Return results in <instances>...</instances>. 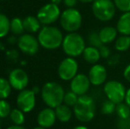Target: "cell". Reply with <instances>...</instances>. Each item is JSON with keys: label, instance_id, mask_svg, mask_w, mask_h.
<instances>
[{"label": "cell", "instance_id": "obj_38", "mask_svg": "<svg viewBox=\"0 0 130 129\" xmlns=\"http://www.w3.org/2000/svg\"><path fill=\"white\" fill-rule=\"evenodd\" d=\"M8 43L9 44H15L18 43V39L16 38L15 35H12L8 38Z\"/></svg>", "mask_w": 130, "mask_h": 129}, {"label": "cell", "instance_id": "obj_42", "mask_svg": "<svg viewBox=\"0 0 130 129\" xmlns=\"http://www.w3.org/2000/svg\"><path fill=\"white\" fill-rule=\"evenodd\" d=\"M80 1V3H83V4H89V3H93L94 0H78Z\"/></svg>", "mask_w": 130, "mask_h": 129}, {"label": "cell", "instance_id": "obj_19", "mask_svg": "<svg viewBox=\"0 0 130 129\" xmlns=\"http://www.w3.org/2000/svg\"><path fill=\"white\" fill-rule=\"evenodd\" d=\"M55 113H56L57 119L62 123H67L72 118V110L70 107L66 105L65 103L58 105L55 108Z\"/></svg>", "mask_w": 130, "mask_h": 129}, {"label": "cell", "instance_id": "obj_45", "mask_svg": "<svg viewBox=\"0 0 130 129\" xmlns=\"http://www.w3.org/2000/svg\"><path fill=\"white\" fill-rule=\"evenodd\" d=\"M33 129H47V128H44V127H42V126H36V127H34Z\"/></svg>", "mask_w": 130, "mask_h": 129}, {"label": "cell", "instance_id": "obj_25", "mask_svg": "<svg viewBox=\"0 0 130 129\" xmlns=\"http://www.w3.org/2000/svg\"><path fill=\"white\" fill-rule=\"evenodd\" d=\"M10 118L14 125L21 126L25 122V115L24 112L20 109H12L10 114Z\"/></svg>", "mask_w": 130, "mask_h": 129}, {"label": "cell", "instance_id": "obj_5", "mask_svg": "<svg viewBox=\"0 0 130 129\" xmlns=\"http://www.w3.org/2000/svg\"><path fill=\"white\" fill-rule=\"evenodd\" d=\"M60 25L65 31L68 33L77 32L82 24L80 12L75 8H67L60 15Z\"/></svg>", "mask_w": 130, "mask_h": 129}, {"label": "cell", "instance_id": "obj_15", "mask_svg": "<svg viewBox=\"0 0 130 129\" xmlns=\"http://www.w3.org/2000/svg\"><path fill=\"white\" fill-rule=\"evenodd\" d=\"M57 120L55 110L50 107L44 108L38 113L37 115V124L39 126L44 128L52 127Z\"/></svg>", "mask_w": 130, "mask_h": 129}, {"label": "cell", "instance_id": "obj_1", "mask_svg": "<svg viewBox=\"0 0 130 129\" xmlns=\"http://www.w3.org/2000/svg\"><path fill=\"white\" fill-rule=\"evenodd\" d=\"M65 94L63 87L55 81L46 82L41 89V96L43 103L52 109L63 103Z\"/></svg>", "mask_w": 130, "mask_h": 129}, {"label": "cell", "instance_id": "obj_31", "mask_svg": "<svg viewBox=\"0 0 130 129\" xmlns=\"http://www.w3.org/2000/svg\"><path fill=\"white\" fill-rule=\"evenodd\" d=\"M118 10L122 12H130V0H113Z\"/></svg>", "mask_w": 130, "mask_h": 129}, {"label": "cell", "instance_id": "obj_47", "mask_svg": "<svg viewBox=\"0 0 130 129\" xmlns=\"http://www.w3.org/2000/svg\"><path fill=\"white\" fill-rule=\"evenodd\" d=\"M0 1H4V0H0Z\"/></svg>", "mask_w": 130, "mask_h": 129}, {"label": "cell", "instance_id": "obj_23", "mask_svg": "<svg viewBox=\"0 0 130 129\" xmlns=\"http://www.w3.org/2000/svg\"><path fill=\"white\" fill-rule=\"evenodd\" d=\"M12 88L8 80L0 77V99H6L10 96Z\"/></svg>", "mask_w": 130, "mask_h": 129}, {"label": "cell", "instance_id": "obj_21", "mask_svg": "<svg viewBox=\"0 0 130 129\" xmlns=\"http://www.w3.org/2000/svg\"><path fill=\"white\" fill-rule=\"evenodd\" d=\"M114 48L116 50L120 52L127 51L130 48V36L121 34L120 36L117 37V39L115 40Z\"/></svg>", "mask_w": 130, "mask_h": 129}, {"label": "cell", "instance_id": "obj_9", "mask_svg": "<svg viewBox=\"0 0 130 129\" xmlns=\"http://www.w3.org/2000/svg\"><path fill=\"white\" fill-rule=\"evenodd\" d=\"M78 62L74 58H66L58 65V74L62 81H71L78 74Z\"/></svg>", "mask_w": 130, "mask_h": 129}, {"label": "cell", "instance_id": "obj_20", "mask_svg": "<svg viewBox=\"0 0 130 129\" xmlns=\"http://www.w3.org/2000/svg\"><path fill=\"white\" fill-rule=\"evenodd\" d=\"M23 25H24V29L29 33H36L38 32L41 28V22L37 17H34L32 15L27 16L23 20Z\"/></svg>", "mask_w": 130, "mask_h": 129}, {"label": "cell", "instance_id": "obj_46", "mask_svg": "<svg viewBox=\"0 0 130 129\" xmlns=\"http://www.w3.org/2000/svg\"><path fill=\"white\" fill-rule=\"evenodd\" d=\"M0 129H2V128H1V125H0Z\"/></svg>", "mask_w": 130, "mask_h": 129}, {"label": "cell", "instance_id": "obj_34", "mask_svg": "<svg viewBox=\"0 0 130 129\" xmlns=\"http://www.w3.org/2000/svg\"><path fill=\"white\" fill-rule=\"evenodd\" d=\"M107 63L109 64V65H116L119 64L120 62V56L119 55H115L112 57H110L109 59H107Z\"/></svg>", "mask_w": 130, "mask_h": 129}, {"label": "cell", "instance_id": "obj_16", "mask_svg": "<svg viewBox=\"0 0 130 129\" xmlns=\"http://www.w3.org/2000/svg\"><path fill=\"white\" fill-rule=\"evenodd\" d=\"M117 33H118L117 28L111 26H106L101 28L98 34H99V37L102 43L103 44H109L117 39Z\"/></svg>", "mask_w": 130, "mask_h": 129}, {"label": "cell", "instance_id": "obj_6", "mask_svg": "<svg viewBox=\"0 0 130 129\" xmlns=\"http://www.w3.org/2000/svg\"><path fill=\"white\" fill-rule=\"evenodd\" d=\"M92 12L98 21L106 22L114 17L116 6L112 0H94Z\"/></svg>", "mask_w": 130, "mask_h": 129}, {"label": "cell", "instance_id": "obj_12", "mask_svg": "<svg viewBox=\"0 0 130 129\" xmlns=\"http://www.w3.org/2000/svg\"><path fill=\"white\" fill-rule=\"evenodd\" d=\"M8 81L12 88L18 91L26 89V87L28 84V75L23 69L15 68L12 70L9 73Z\"/></svg>", "mask_w": 130, "mask_h": 129}, {"label": "cell", "instance_id": "obj_44", "mask_svg": "<svg viewBox=\"0 0 130 129\" xmlns=\"http://www.w3.org/2000/svg\"><path fill=\"white\" fill-rule=\"evenodd\" d=\"M72 129H89V128L85 126H75V127H74Z\"/></svg>", "mask_w": 130, "mask_h": 129}, {"label": "cell", "instance_id": "obj_43", "mask_svg": "<svg viewBox=\"0 0 130 129\" xmlns=\"http://www.w3.org/2000/svg\"><path fill=\"white\" fill-rule=\"evenodd\" d=\"M52 1V4H55V5H58L60 3H61L63 0H51Z\"/></svg>", "mask_w": 130, "mask_h": 129}, {"label": "cell", "instance_id": "obj_17", "mask_svg": "<svg viewBox=\"0 0 130 129\" xmlns=\"http://www.w3.org/2000/svg\"><path fill=\"white\" fill-rule=\"evenodd\" d=\"M116 28L120 34L130 36V12H123L119 18Z\"/></svg>", "mask_w": 130, "mask_h": 129}, {"label": "cell", "instance_id": "obj_4", "mask_svg": "<svg viewBox=\"0 0 130 129\" xmlns=\"http://www.w3.org/2000/svg\"><path fill=\"white\" fill-rule=\"evenodd\" d=\"M85 48V40L82 34H78L77 32L68 33L67 35L64 36L62 49L68 57L76 58L82 55Z\"/></svg>", "mask_w": 130, "mask_h": 129}, {"label": "cell", "instance_id": "obj_3", "mask_svg": "<svg viewBox=\"0 0 130 129\" xmlns=\"http://www.w3.org/2000/svg\"><path fill=\"white\" fill-rule=\"evenodd\" d=\"M96 113L94 99L87 95L79 97L78 102L74 106V114L80 122L88 123L91 121Z\"/></svg>", "mask_w": 130, "mask_h": 129}, {"label": "cell", "instance_id": "obj_8", "mask_svg": "<svg viewBox=\"0 0 130 129\" xmlns=\"http://www.w3.org/2000/svg\"><path fill=\"white\" fill-rule=\"evenodd\" d=\"M60 15L61 13H60L58 5L50 3L46 4L39 9L36 17L39 20L41 24L44 26H50L59 19Z\"/></svg>", "mask_w": 130, "mask_h": 129}, {"label": "cell", "instance_id": "obj_18", "mask_svg": "<svg viewBox=\"0 0 130 129\" xmlns=\"http://www.w3.org/2000/svg\"><path fill=\"white\" fill-rule=\"evenodd\" d=\"M82 57H83L84 60L86 62L95 65L99 61L101 56H100L99 50L98 48L92 46H88L84 50L83 53H82Z\"/></svg>", "mask_w": 130, "mask_h": 129}, {"label": "cell", "instance_id": "obj_35", "mask_svg": "<svg viewBox=\"0 0 130 129\" xmlns=\"http://www.w3.org/2000/svg\"><path fill=\"white\" fill-rule=\"evenodd\" d=\"M63 2L67 8H74L77 5L78 0H63Z\"/></svg>", "mask_w": 130, "mask_h": 129}, {"label": "cell", "instance_id": "obj_28", "mask_svg": "<svg viewBox=\"0 0 130 129\" xmlns=\"http://www.w3.org/2000/svg\"><path fill=\"white\" fill-rule=\"evenodd\" d=\"M88 41H89V46L96 47V48H98V49L103 45L101 40H100L99 34L96 31H92L89 33V36H88Z\"/></svg>", "mask_w": 130, "mask_h": 129}, {"label": "cell", "instance_id": "obj_33", "mask_svg": "<svg viewBox=\"0 0 130 129\" xmlns=\"http://www.w3.org/2000/svg\"><path fill=\"white\" fill-rule=\"evenodd\" d=\"M98 50H99L101 58H103V59H109L111 57V50L105 44H103L101 47H99Z\"/></svg>", "mask_w": 130, "mask_h": 129}, {"label": "cell", "instance_id": "obj_10", "mask_svg": "<svg viewBox=\"0 0 130 129\" xmlns=\"http://www.w3.org/2000/svg\"><path fill=\"white\" fill-rule=\"evenodd\" d=\"M36 94L32 89H24L20 91L16 98L18 109L24 113L30 112L36 106Z\"/></svg>", "mask_w": 130, "mask_h": 129}, {"label": "cell", "instance_id": "obj_22", "mask_svg": "<svg viewBox=\"0 0 130 129\" xmlns=\"http://www.w3.org/2000/svg\"><path fill=\"white\" fill-rule=\"evenodd\" d=\"M11 28V21L6 15L4 13H0V38L5 37Z\"/></svg>", "mask_w": 130, "mask_h": 129}, {"label": "cell", "instance_id": "obj_27", "mask_svg": "<svg viewBox=\"0 0 130 129\" xmlns=\"http://www.w3.org/2000/svg\"><path fill=\"white\" fill-rule=\"evenodd\" d=\"M78 99H79V96L70 90V91L67 92V93L65 94L63 103L69 107H74V105L77 103Z\"/></svg>", "mask_w": 130, "mask_h": 129}, {"label": "cell", "instance_id": "obj_7", "mask_svg": "<svg viewBox=\"0 0 130 129\" xmlns=\"http://www.w3.org/2000/svg\"><path fill=\"white\" fill-rule=\"evenodd\" d=\"M104 92L108 100H111L115 104H119L125 101L127 90L120 81H108L104 86Z\"/></svg>", "mask_w": 130, "mask_h": 129}, {"label": "cell", "instance_id": "obj_39", "mask_svg": "<svg viewBox=\"0 0 130 129\" xmlns=\"http://www.w3.org/2000/svg\"><path fill=\"white\" fill-rule=\"evenodd\" d=\"M125 103L130 107V88L127 90V93H126L125 97Z\"/></svg>", "mask_w": 130, "mask_h": 129}, {"label": "cell", "instance_id": "obj_29", "mask_svg": "<svg viewBox=\"0 0 130 129\" xmlns=\"http://www.w3.org/2000/svg\"><path fill=\"white\" fill-rule=\"evenodd\" d=\"M12 108L5 99H0V119H4L10 116Z\"/></svg>", "mask_w": 130, "mask_h": 129}, {"label": "cell", "instance_id": "obj_36", "mask_svg": "<svg viewBox=\"0 0 130 129\" xmlns=\"http://www.w3.org/2000/svg\"><path fill=\"white\" fill-rule=\"evenodd\" d=\"M123 76L127 81L130 82V64L127 65V66L125 67V69H124Z\"/></svg>", "mask_w": 130, "mask_h": 129}, {"label": "cell", "instance_id": "obj_41", "mask_svg": "<svg viewBox=\"0 0 130 129\" xmlns=\"http://www.w3.org/2000/svg\"><path fill=\"white\" fill-rule=\"evenodd\" d=\"M32 90L35 92V94H36H36H38V93H40V88H38L37 86H35L34 88H32Z\"/></svg>", "mask_w": 130, "mask_h": 129}, {"label": "cell", "instance_id": "obj_14", "mask_svg": "<svg viewBox=\"0 0 130 129\" xmlns=\"http://www.w3.org/2000/svg\"><path fill=\"white\" fill-rule=\"evenodd\" d=\"M88 76L91 84L94 86H100L105 82L107 79V70L104 65L95 64L89 69Z\"/></svg>", "mask_w": 130, "mask_h": 129}, {"label": "cell", "instance_id": "obj_26", "mask_svg": "<svg viewBox=\"0 0 130 129\" xmlns=\"http://www.w3.org/2000/svg\"><path fill=\"white\" fill-rule=\"evenodd\" d=\"M115 112H116L119 119H127L130 117V107L123 102L116 105Z\"/></svg>", "mask_w": 130, "mask_h": 129}, {"label": "cell", "instance_id": "obj_2", "mask_svg": "<svg viewBox=\"0 0 130 129\" xmlns=\"http://www.w3.org/2000/svg\"><path fill=\"white\" fill-rule=\"evenodd\" d=\"M38 42L46 50H56L62 46L64 36L62 32L56 27L44 26L38 33Z\"/></svg>", "mask_w": 130, "mask_h": 129}, {"label": "cell", "instance_id": "obj_32", "mask_svg": "<svg viewBox=\"0 0 130 129\" xmlns=\"http://www.w3.org/2000/svg\"><path fill=\"white\" fill-rule=\"evenodd\" d=\"M116 127L117 129H130V117L127 119H119Z\"/></svg>", "mask_w": 130, "mask_h": 129}, {"label": "cell", "instance_id": "obj_40", "mask_svg": "<svg viewBox=\"0 0 130 129\" xmlns=\"http://www.w3.org/2000/svg\"><path fill=\"white\" fill-rule=\"evenodd\" d=\"M6 129H25L22 126H17V125H13V126H8Z\"/></svg>", "mask_w": 130, "mask_h": 129}, {"label": "cell", "instance_id": "obj_11", "mask_svg": "<svg viewBox=\"0 0 130 129\" xmlns=\"http://www.w3.org/2000/svg\"><path fill=\"white\" fill-rule=\"evenodd\" d=\"M17 44L21 52L30 56L37 53L40 46L37 38H36L30 34H21L18 39Z\"/></svg>", "mask_w": 130, "mask_h": 129}, {"label": "cell", "instance_id": "obj_24", "mask_svg": "<svg viewBox=\"0 0 130 129\" xmlns=\"http://www.w3.org/2000/svg\"><path fill=\"white\" fill-rule=\"evenodd\" d=\"M11 32L14 35H20L22 34L24 32V25H23V21L20 18H13L11 21Z\"/></svg>", "mask_w": 130, "mask_h": 129}, {"label": "cell", "instance_id": "obj_13", "mask_svg": "<svg viewBox=\"0 0 130 129\" xmlns=\"http://www.w3.org/2000/svg\"><path fill=\"white\" fill-rule=\"evenodd\" d=\"M90 81L89 79V76L83 73H79L74 79L71 80L70 88L71 91L75 93L79 97L86 95L90 87Z\"/></svg>", "mask_w": 130, "mask_h": 129}, {"label": "cell", "instance_id": "obj_30", "mask_svg": "<svg viewBox=\"0 0 130 129\" xmlns=\"http://www.w3.org/2000/svg\"><path fill=\"white\" fill-rule=\"evenodd\" d=\"M116 105L113 102H111V100H106L103 103L102 105V113L104 115H111L116 110Z\"/></svg>", "mask_w": 130, "mask_h": 129}, {"label": "cell", "instance_id": "obj_37", "mask_svg": "<svg viewBox=\"0 0 130 129\" xmlns=\"http://www.w3.org/2000/svg\"><path fill=\"white\" fill-rule=\"evenodd\" d=\"M7 57L10 59H16L18 58V52L16 51V50H12L10 51L7 52Z\"/></svg>", "mask_w": 130, "mask_h": 129}]
</instances>
